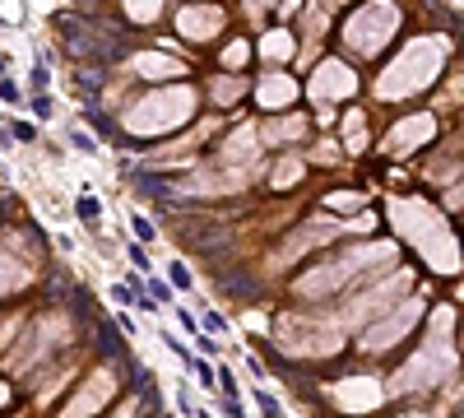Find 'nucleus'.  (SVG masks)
<instances>
[{
  "mask_svg": "<svg viewBox=\"0 0 464 418\" xmlns=\"http://www.w3.org/2000/svg\"><path fill=\"white\" fill-rule=\"evenodd\" d=\"M98 349H102V358H111V363H130L121 335H116V325H107V321H98Z\"/></svg>",
  "mask_w": 464,
  "mask_h": 418,
  "instance_id": "obj_1",
  "label": "nucleus"
},
{
  "mask_svg": "<svg viewBox=\"0 0 464 418\" xmlns=\"http://www.w3.org/2000/svg\"><path fill=\"white\" fill-rule=\"evenodd\" d=\"M84 121H89V125H98V135H107L111 144H125V135H121V130H116V125L107 121V116H102V112H93V107H84Z\"/></svg>",
  "mask_w": 464,
  "mask_h": 418,
  "instance_id": "obj_2",
  "label": "nucleus"
},
{
  "mask_svg": "<svg viewBox=\"0 0 464 418\" xmlns=\"http://www.w3.org/2000/svg\"><path fill=\"white\" fill-rule=\"evenodd\" d=\"M75 209H79V218H84V223H98V214H102V204L93 200V195H84V200H79Z\"/></svg>",
  "mask_w": 464,
  "mask_h": 418,
  "instance_id": "obj_3",
  "label": "nucleus"
},
{
  "mask_svg": "<svg viewBox=\"0 0 464 418\" xmlns=\"http://www.w3.org/2000/svg\"><path fill=\"white\" fill-rule=\"evenodd\" d=\"M172 284H177V288H190V284H195V279H190V270H186L181 261L172 265Z\"/></svg>",
  "mask_w": 464,
  "mask_h": 418,
  "instance_id": "obj_4",
  "label": "nucleus"
},
{
  "mask_svg": "<svg viewBox=\"0 0 464 418\" xmlns=\"http://www.w3.org/2000/svg\"><path fill=\"white\" fill-rule=\"evenodd\" d=\"M204 330H209V335H223V330H228V321H223L218 311H204Z\"/></svg>",
  "mask_w": 464,
  "mask_h": 418,
  "instance_id": "obj_5",
  "label": "nucleus"
},
{
  "mask_svg": "<svg viewBox=\"0 0 464 418\" xmlns=\"http://www.w3.org/2000/svg\"><path fill=\"white\" fill-rule=\"evenodd\" d=\"M256 400H260V409H265L269 418H278V400L269 395V390H256Z\"/></svg>",
  "mask_w": 464,
  "mask_h": 418,
  "instance_id": "obj_6",
  "label": "nucleus"
},
{
  "mask_svg": "<svg viewBox=\"0 0 464 418\" xmlns=\"http://www.w3.org/2000/svg\"><path fill=\"white\" fill-rule=\"evenodd\" d=\"M0 103H19V84L15 79H0Z\"/></svg>",
  "mask_w": 464,
  "mask_h": 418,
  "instance_id": "obj_7",
  "label": "nucleus"
},
{
  "mask_svg": "<svg viewBox=\"0 0 464 418\" xmlns=\"http://www.w3.org/2000/svg\"><path fill=\"white\" fill-rule=\"evenodd\" d=\"M130 228H135L144 242H154V223H149V218H139V214H135V218H130Z\"/></svg>",
  "mask_w": 464,
  "mask_h": 418,
  "instance_id": "obj_8",
  "label": "nucleus"
},
{
  "mask_svg": "<svg viewBox=\"0 0 464 418\" xmlns=\"http://www.w3.org/2000/svg\"><path fill=\"white\" fill-rule=\"evenodd\" d=\"M70 144H75L79 154H93V139L84 135V130H70Z\"/></svg>",
  "mask_w": 464,
  "mask_h": 418,
  "instance_id": "obj_9",
  "label": "nucleus"
},
{
  "mask_svg": "<svg viewBox=\"0 0 464 418\" xmlns=\"http://www.w3.org/2000/svg\"><path fill=\"white\" fill-rule=\"evenodd\" d=\"M247 56H251L247 42H232V46H228V61H232V65H237V61H247Z\"/></svg>",
  "mask_w": 464,
  "mask_h": 418,
  "instance_id": "obj_10",
  "label": "nucleus"
},
{
  "mask_svg": "<svg viewBox=\"0 0 464 418\" xmlns=\"http://www.w3.org/2000/svg\"><path fill=\"white\" fill-rule=\"evenodd\" d=\"M10 135H15V139H19V144H28V139H33V135H37V130H33V125H24V121H19V125H15V130H10Z\"/></svg>",
  "mask_w": 464,
  "mask_h": 418,
  "instance_id": "obj_11",
  "label": "nucleus"
},
{
  "mask_svg": "<svg viewBox=\"0 0 464 418\" xmlns=\"http://www.w3.org/2000/svg\"><path fill=\"white\" fill-rule=\"evenodd\" d=\"M33 112H37V116H51V98H46V93L42 98H33Z\"/></svg>",
  "mask_w": 464,
  "mask_h": 418,
  "instance_id": "obj_12",
  "label": "nucleus"
},
{
  "mask_svg": "<svg viewBox=\"0 0 464 418\" xmlns=\"http://www.w3.org/2000/svg\"><path fill=\"white\" fill-rule=\"evenodd\" d=\"M33 84H37V89H46V84H51V75H46V61L33 70Z\"/></svg>",
  "mask_w": 464,
  "mask_h": 418,
  "instance_id": "obj_13",
  "label": "nucleus"
},
{
  "mask_svg": "<svg viewBox=\"0 0 464 418\" xmlns=\"http://www.w3.org/2000/svg\"><path fill=\"white\" fill-rule=\"evenodd\" d=\"M130 265H135V270H149V256H144L139 247H130Z\"/></svg>",
  "mask_w": 464,
  "mask_h": 418,
  "instance_id": "obj_14",
  "label": "nucleus"
},
{
  "mask_svg": "<svg viewBox=\"0 0 464 418\" xmlns=\"http://www.w3.org/2000/svg\"><path fill=\"white\" fill-rule=\"evenodd\" d=\"M168 349H172L177 358H181V363H190V349H181V340H172V335H168Z\"/></svg>",
  "mask_w": 464,
  "mask_h": 418,
  "instance_id": "obj_15",
  "label": "nucleus"
},
{
  "mask_svg": "<svg viewBox=\"0 0 464 418\" xmlns=\"http://www.w3.org/2000/svg\"><path fill=\"white\" fill-rule=\"evenodd\" d=\"M195 372H200V381H204V386H214V381H218L214 367H204V363H195Z\"/></svg>",
  "mask_w": 464,
  "mask_h": 418,
  "instance_id": "obj_16",
  "label": "nucleus"
},
{
  "mask_svg": "<svg viewBox=\"0 0 464 418\" xmlns=\"http://www.w3.org/2000/svg\"><path fill=\"white\" fill-rule=\"evenodd\" d=\"M200 418H209V414H200Z\"/></svg>",
  "mask_w": 464,
  "mask_h": 418,
  "instance_id": "obj_17",
  "label": "nucleus"
}]
</instances>
